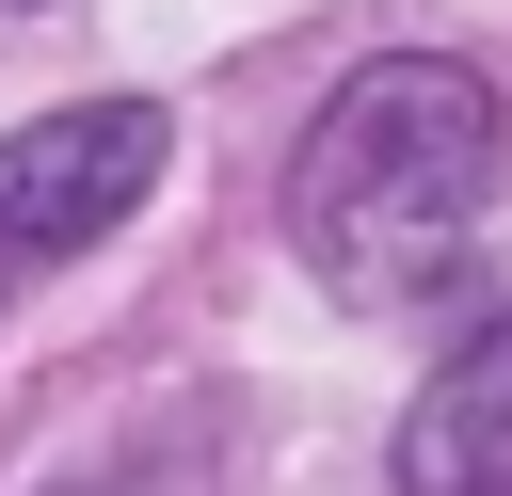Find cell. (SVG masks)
Masks as SVG:
<instances>
[{
	"label": "cell",
	"mask_w": 512,
	"mask_h": 496,
	"mask_svg": "<svg viewBox=\"0 0 512 496\" xmlns=\"http://www.w3.org/2000/svg\"><path fill=\"white\" fill-rule=\"evenodd\" d=\"M496 160H512L496 80L448 48H384L288 144V240L336 304H432L496 224Z\"/></svg>",
	"instance_id": "6da1fadb"
},
{
	"label": "cell",
	"mask_w": 512,
	"mask_h": 496,
	"mask_svg": "<svg viewBox=\"0 0 512 496\" xmlns=\"http://www.w3.org/2000/svg\"><path fill=\"white\" fill-rule=\"evenodd\" d=\"M176 160V112L160 96H80V112H32L0 128V304L32 272H64L80 240H112Z\"/></svg>",
	"instance_id": "7a4b0ae2"
},
{
	"label": "cell",
	"mask_w": 512,
	"mask_h": 496,
	"mask_svg": "<svg viewBox=\"0 0 512 496\" xmlns=\"http://www.w3.org/2000/svg\"><path fill=\"white\" fill-rule=\"evenodd\" d=\"M384 464H400V496H512V320L448 336V368L416 384Z\"/></svg>",
	"instance_id": "3957f363"
},
{
	"label": "cell",
	"mask_w": 512,
	"mask_h": 496,
	"mask_svg": "<svg viewBox=\"0 0 512 496\" xmlns=\"http://www.w3.org/2000/svg\"><path fill=\"white\" fill-rule=\"evenodd\" d=\"M64 496H176V480H64Z\"/></svg>",
	"instance_id": "277c9868"
}]
</instances>
